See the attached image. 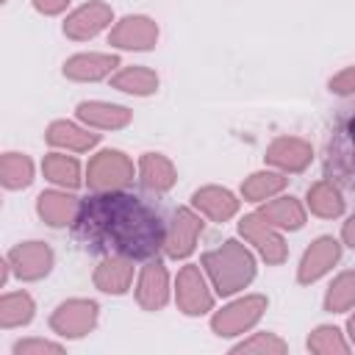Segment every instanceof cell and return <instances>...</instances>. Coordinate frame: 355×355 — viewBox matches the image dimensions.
Returning a JSON list of instances; mask_svg holds the SVG:
<instances>
[{
	"instance_id": "1",
	"label": "cell",
	"mask_w": 355,
	"mask_h": 355,
	"mask_svg": "<svg viewBox=\"0 0 355 355\" xmlns=\"http://www.w3.org/2000/svg\"><path fill=\"white\" fill-rule=\"evenodd\" d=\"M72 236L103 255H125L130 261H150L164 252L166 222L141 197L122 191H92L80 200Z\"/></svg>"
},
{
	"instance_id": "2",
	"label": "cell",
	"mask_w": 355,
	"mask_h": 355,
	"mask_svg": "<svg viewBox=\"0 0 355 355\" xmlns=\"http://www.w3.org/2000/svg\"><path fill=\"white\" fill-rule=\"evenodd\" d=\"M200 266L205 269V275L219 297H233V294L244 291L252 283L255 269H258L252 250L236 239H227L219 247L208 250L202 255Z\"/></svg>"
},
{
	"instance_id": "3",
	"label": "cell",
	"mask_w": 355,
	"mask_h": 355,
	"mask_svg": "<svg viewBox=\"0 0 355 355\" xmlns=\"http://www.w3.org/2000/svg\"><path fill=\"white\" fill-rule=\"evenodd\" d=\"M324 178L355 191V105L344 108L324 141Z\"/></svg>"
},
{
	"instance_id": "4",
	"label": "cell",
	"mask_w": 355,
	"mask_h": 355,
	"mask_svg": "<svg viewBox=\"0 0 355 355\" xmlns=\"http://www.w3.org/2000/svg\"><path fill=\"white\" fill-rule=\"evenodd\" d=\"M269 308V300L263 294H244L233 302H227L225 308L214 311L211 316V330L219 336V338H236V336H244L250 333L261 316L266 313Z\"/></svg>"
},
{
	"instance_id": "5",
	"label": "cell",
	"mask_w": 355,
	"mask_h": 355,
	"mask_svg": "<svg viewBox=\"0 0 355 355\" xmlns=\"http://www.w3.org/2000/svg\"><path fill=\"white\" fill-rule=\"evenodd\" d=\"M136 175L139 172L133 161L122 150H100L89 158L86 166V183L92 191H122L133 183Z\"/></svg>"
},
{
	"instance_id": "6",
	"label": "cell",
	"mask_w": 355,
	"mask_h": 355,
	"mask_svg": "<svg viewBox=\"0 0 355 355\" xmlns=\"http://www.w3.org/2000/svg\"><path fill=\"white\" fill-rule=\"evenodd\" d=\"M214 297H216V291L202 266H197V263L180 266V272L175 277V305L180 313L202 316V313L214 311Z\"/></svg>"
},
{
	"instance_id": "7",
	"label": "cell",
	"mask_w": 355,
	"mask_h": 355,
	"mask_svg": "<svg viewBox=\"0 0 355 355\" xmlns=\"http://www.w3.org/2000/svg\"><path fill=\"white\" fill-rule=\"evenodd\" d=\"M239 233L247 244H252V250L269 263V266H280L288 258V247L283 239V230L275 227L272 222H266L258 211L255 214H244L239 219Z\"/></svg>"
},
{
	"instance_id": "8",
	"label": "cell",
	"mask_w": 355,
	"mask_h": 355,
	"mask_svg": "<svg viewBox=\"0 0 355 355\" xmlns=\"http://www.w3.org/2000/svg\"><path fill=\"white\" fill-rule=\"evenodd\" d=\"M97 319H100V308L94 300L72 297L55 305V311L50 313V330L58 338H83L94 333Z\"/></svg>"
},
{
	"instance_id": "9",
	"label": "cell",
	"mask_w": 355,
	"mask_h": 355,
	"mask_svg": "<svg viewBox=\"0 0 355 355\" xmlns=\"http://www.w3.org/2000/svg\"><path fill=\"white\" fill-rule=\"evenodd\" d=\"M6 261L17 280L36 283L53 272L55 255H53L50 244H44V241H19L6 252Z\"/></svg>"
},
{
	"instance_id": "10",
	"label": "cell",
	"mask_w": 355,
	"mask_h": 355,
	"mask_svg": "<svg viewBox=\"0 0 355 355\" xmlns=\"http://www.w3.org/2000/svg\"><path fill=\"white\" fill-rule=\"evenodd\" d=\"M202 219H205V216H202L200 211H194V208H186V205L178 208V211L172 214V222L166 225L164 255L172 258V261L189 258V255L194 252V247H197V239H200L202 227H205Z\"/></svg>"
},
{
	"instance_id": "11",
	"label": "cell",
	"mask_w": 355,
	"mask_h": 355,
	"mask_svg": "<svg viewBox=\"0 0 355 355\" xmlns=\"http://www.w3.org/2000/svg\"><path fill=\"white\" fill-rule=\"evenodd\" d=\"M111 22H114V8L103 0H89L67 14L61 31L72 42H89L97 33H103L105 28H111Z\"/></svg>"
},
{
	"instance_id": "12",
	"label": "cell",
	"mask_w": 355,
	"mask_h": 355,
	"mask_svg": "<svg viewBox=\"0 0 355 355\" xmlns=\"http://www.w3.org/2000/svg\"><path fill=\"white\" fill-rule=\"evenodd\" d=\"M172 297V286H169V272L166 263L161 258H150L144 261V266L139 269L136 277V302L141 311H164V305Z\"/></svg>"
},
{
	"instance_id": "13",
	"label": "cell",
	"mask_w": 355,
	"mask_h": 355,
	"mask_svg": "<svg viewBox=\"0 0 355 355\" xmlns=\"http://www.w3.org/2000/svg\"><path fill=\"white\" fill-rule=\"evenodd\" d=\"M108 44L116 50H153L158 44V22L144 14H128L119 22H114L108 33Z\"/></svg>"
},
{
	"instance_id": "14",
	"label": "cell",
	"mask_w": 355,
	"mask_h": 355,
	"mask_svg": "<svg viewBox=\"0 0 355 355\" xmlns=\"http://www.w3.org/2000/svg\"><path fill=\"white\" fill-rule=\"evenodd\" d=\"M341 241L333 236H319L311 241V247L302 252L300 266H297V283L300 286H311L316 280H322L338 261H341Z\"/></svg>"
},
{
	"instance_id": "15",
	"label": "cell",
	"mask_w": 355,
	"mask_h": 355,
	"mask_svg": "<svg viewBox=\"0 0 355 355\" xmlns=\"http://www.w3.org/2000/svg\"><path fill=\"white\" fill-rule=\"evenodd\" d=\"M263 161L266 166L277 169V172H286V175H300L311 166L313 161V147L300 139V136H277L266 153H263Z\"/></svg>"
},
{
	"instance_id": "16",
	"label": "cell",
	"mask_w": 355,
	"mask_h": 355,
	"mask_svg": "<svg viewBox=\"0 0 355 355\" xmlns=\"http://www.w3.org/2000/svg\"><path fill=\"white\" fill-rule=\"evenodd\" d=\"M122 67L119 55L114 53H75L64 61V78L75 83H97L111 78Z\"/></svg>"
},
{
	"instance_id": "17",
	"label": "cell",
	"mask_w": 355,
	"mask_h": 355,
	"mask_svg": "<svg viewBox=\"0 0 355 355\" xmlns=\"http://www.w3.org/2000/svg\"><path fill=\"white\" fill-rule=\"evenodd\" d=\"M75 116L92 130H122L130 125L133 111L128 105H116L105 100H80L75 105Z\"/></svg>"
},
{
	"instance_id": "18",
	"label": "cell",
	"mask_w": 355,
	"mask_h": 355,
	"mask_svg": "<svg viewBox=\"0 0 355 355\" xmlns=\"http://www.w3.org/2000/svg\"><path fill=\"white\" fill-rule=\"evenodd\" d=\"M80 208V200L69 189H47L36 197V214L50 227H67L75 222V214Z\"/></svg>"
},
{
	"instance_id": "19",
	"label": "cell",
	"mask_w": 355,
	"mask_h": 355,
	"mask_svg": "<svg viewBox=\"0 0 355 355\" xmlns=\"http://www.w3.org/2000/svg\"><path fill=\"white\" fill-rule=\"evenodd\" d=\"M133 263L125 255H103V261L94 266V288H100L103 294L111 297H122L128 294V288L133 286Z\"/></svg>"
},
{
	"instance_id": "20",
	"label": "cell",
	"mask_w": 355,
	"mask_h": 355,
	"mask_svg": "<svg viewBox=\"0 0 355 355\" xmlns=\"http://www.w3.org/2000/svg\"><path fill=\"white\" fill-rule=\"evenodd\" d=\"M44 141L53 150H67V153H89L97 141L100 133H94L92 128H86L83 122H67V119H55L47 125L44 130Z\"/></svg>"
},
{
	"instance_id": "21",
	"label": "cell",
	"mask_w": 355,
	"mask_h": 355,
	"mask_svg": "<svg viewBox=\"0 0 355 355\" xmlns=\"http://www.w3.org/2000/svg\"><path fill=\"white\" fill-rule=\"evenodd\" d=\"M191 208L211 222H227L239 214V197L225 186H200L191 194Z\"/></svg>"
},
{
	"instance_id": "22",
	"label": "cell",
	"mask_w": 355,
	"mask_h": 355,
	"mask_svg": "<svg viewBox=\"0 0 355 355\" xmlns=\"http://www.w3.org/2000/svg\"><path fill=\"white\" fill-rule=\"evenodd\" d=\"M136 172H139V183L150 194H166L178 183V169L164 153H141Z\"/></svg>"
},
{
	"instance_id": "23",
	"label": "cell",
	"mask_w": 355,
	"mask_h": 355,
	"mask_svg": "<svg viewBox=\"0 0 355 355\" xmlns=\"http://www.w3.org/2000/svg\"><path fill=\"white\" fill-rule=\"evenodd\" d=\"M42 175L58 186V189H80L83 183V172H80V161L75 155H67V150H53L42 158Z\"/></svg>"
},
{
	"instance_id": "24",
	"label": "cell",
	"mask_w": 355,
	"mask_h": 355,
	"mask_svg": "<svg viewBox=\"0 0 355 355\" xmlns=\"http://www.w3.org/2000/svg\"><path fill=\"white\" fill-rule=\"evenodd\" d=\"M305 205H308V211H311L313 216H319V219H338V216L344 214V208H347V200H344L341 189H338L333 180L322 178V180H316V183L308 186Z\"/></svg>"
},
{
	"instance_id": "25",
	"label": "cell",
	"mask_w": 355,
	"mask_h": 355,
	"mask_svg": "<svg viewBox=\"0 0 355 355\" xmlns=\"http://www.w3.org/2000/svg\"><path fill=\"white\" fill-rule=\"evenodd\" d=\"M258 214L266 222H272L275 227H280V230H300L305 225V216H308L305 205L291 194H277V197L261 202Z\"/></svg>"
},
{
	"instance_id": "26",
	"label": "cell",
	"mask_w": 355,
	"mask_h": 355,
	"mask_svg": "<svg viewBox=\"0 0 355 355\" xmlns=\"http://www.w3.org/2000/svg\"><path fill=\"white\" fill-rule=\"evenodd\" d=\"M111 86L116 92H125V94H133V97H150L158 92V75L150 69V67H119L114 75H111Z\"/></svg>"
},
{
	"instance_id": "27",
	"label": "cell",
	"mask_w": 355,
	"mask_h": 355,
	"mask_svg": "<svg viewBox=\"0 0 355 355\" xmlns=\"http://www.w3.org/2000/svg\"><path fill=\"white\" fill-rule=\"evenodd\" d=\"M288 178L286 172H277V169H258L252 172L244 183H241V197L247 202H266L277 194H283Z\"/></svg>"
},
{
	"instance_id": "28",
	"label": "cell",
	"mask_w": 355,
	"mask_h": 355,
	"mask_svg": "<svg viewBox=\"0 0 355 355\" xmlns=\"http://www.w3.org/2000/svg\"><path fill=\"white\" fill-rule=\"evenodd\" d=\"M36 316V302L28 291H6L0 297V327H25Z\"/></svg>"
},
{
	"instance_id": "29",
	"label": "cell",
	"mask_w": 355,
	"mask_h": 355,
	"mask_svg": "<svg viewBox=\"0 0 355 355\" xmlns=\"http://www.w3.org/2000/svg\"><path fill=\"white\" fill-rule=\"evenodd\" d=\"M33 172H36V166H33L31 155L14 153V150L3 153V158H0V183H3L8 191L28 189V186L33 183Z\"/></svg>"
},
{
	"instance_id": "30",
	"label": "cell",
	"mask_w": 355,
	"mask_h": 355,
	"mask_svg": "<svg viewBox=\"0 0 355 355\" xmlns=\"http://www.w3.org/2000/svg\"><path fill=\"white\" fill-rule=\"evenodd\" d=\"M355 308V272L344 269L333 277V283L324 291V311L327 313H344Z\"/></svg>"
},
{
	"instance_id": "31",
	"label": "cell",
	"mask_w": 355,
	"mask_h": 355,
	"mask_svg": "<svg viewBox=\"0 0 355 355\" xmlns=\"http://www.w3.org/2000/svg\"><path fill=\"white\" fill-rule=\"evenodd\" d=\"M308 349L316 352V355H347L352 349L349 338H344V333L333 324H319L311 330L308 336Z\"/></svg>"
},
{
	"instance_id": "32",
	"label": "cell",
	"mask_w": 355,
	"mask_h": 355,
	"mask_svg": "<svg viewBox=\"0 0 355 355\" xmlns=\"http://www.w3.org/2000/svg\"><path fill=\"white\" fill-rule=\"evenodd\" d=\"M286 349H288V344L280 336L269 333V330L266 333H252L250 338H244L233 347V352H258V355H283Z\"/></svg>"
},
{
	"instance_id": "33",
	"label": "cell",
	"mask_w": 355,
	"mask_h": 355,
	"mask_svg": "<svg viewBox=\"0 0 355 355\" xmlns=\"http://www.w3.org/2000/svg\"><path fill=\"white\" fill-rule=\"evenodd\" d=\"M14 355H61L64 344L61 341H50V338H19L11 347Z\"/></svg>"
},
{
	"instance_id": "34",
	"label": "cell",
	"mask_w": 355,
	"mask_h": 355,
	"mask_svg": "<svg viewBox=\"0 0 355 355\" xmlns=\"http://www.w3.org/2000/svg\"><path fill=\"white\" fill-rule=\"evenodd\" d=\"M330 92L338 94V97H355V67H347L341 69L338 75L330 78Z\"/></svg>"
},
{
	"instance_id": "35",
	"label": "cell",
	"mask_w": 355,
	"mask_h": 355,
	"mask_svg": "<svg viewBox=\"0 0 355 355\" xmlns=\"http://www.w3.org/2000/svg\"><path fill=\"white\" fill-rule=\"evenodd\" d=\"M31 3H33V8H36L39 14H44V17H55V14L67 11V6H69L72 0H31Z\"/></svg>"
},
{
	"instance_id": "36",
	"label": "cell",
	"mask_w": 355,
	"mask_h": 355,
	"mask_svg": "<svg viewBox=\"0 0 355 355\" xmlns=\"http://www.w3.org/2000/svg\"><path fill=\"white\" fill-rule=\"evenodd\" d=\"M341 244H347L349 250H355V214L341 225Z\"/></svg>"
},
{
	"instance_id": "37",
	"label": "cell",
	"mask_w": 355,
	"mask_h": 355,
	"mask_svg": "<svg viewBox=\"0 0 355 355\" xmlns=\"http://www.w3.org/2000/svg\"><path fill=\"white\" fill-rule=\"evenodd\" d=\"M347 338H349V344H352V349H355V313L347 319Z\"/></svg>"
}]
</instances>
